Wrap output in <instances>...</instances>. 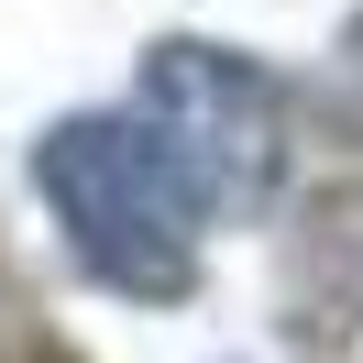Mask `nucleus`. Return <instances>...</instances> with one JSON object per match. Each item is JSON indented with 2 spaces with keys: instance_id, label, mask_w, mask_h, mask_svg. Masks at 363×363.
Wrapping results in <instances>:
<instances>
[{
  "instance_id": "f257e3e1",
  "label": "nucleus",
  "mask_w": 363,
  "mask_h": 363,
  "mask_svg": "<svg viewBox=\"0 0 363 363\" xmlns=\"http://www.w3.org/2000/svg\"><path fill=\"white\" fill-rule=\"evenodd\" d=\"M33 187L67 231L77 275L111 297H187L199 286V199L177 187L165 143L121 111H67L33 133Z\"/></svg>"
},
{
  "instance_id": "f03ea898",
  "label": "nucleus",
  "mask_w": 363,
  "mask_h": 363,
  "mask_svg": "<svg viewBox=\"0 0 363 363\" xmlns=\"http://www.w3.org/2000/svg\"><path fill=\"white\" fill-rule=\"evenodd\" d=\"M133 121L165 143L199 220H253L275 199V177H286V99H275V77L242 45L165 33L133 77Z\"/></svg>"
}]
</instances>
